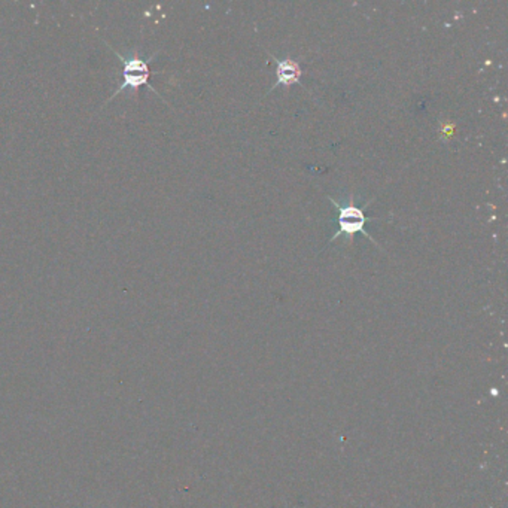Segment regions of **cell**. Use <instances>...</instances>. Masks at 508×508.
Listing matches in <instances>:
<instances>
[{
  "label": "cell",
  "instance_id": "6da1fadb",
  "mask_svg": "<svg viewBox=\"0 0 508 508\" xmlns=\"http://www.w3.org/2000/svg\"><path fill=\"white\" fill-rule=\"evenodd\" d=\"M328 198H330V202L333 203V206L337 209L338 215H337V231L333 235V237L328 240V245L330 243L335 241L340 236H344V237H354L356 235H363L365 236L370 241H373L374 245L379 246V243L372 237V235L365 230V225L367 222L370 221H376V218H370L365 215V209L372 205V202H368L365 206H359L356 205L354 200L351 198V202L347 203H338L337 200H334L333 197L328 196ZM326 245V246H328Z\"/></svg>",
  "mask_w": 508,
  "mask_h": 508
},
{
  "label": "cell",
  "instance_id": "7a4b0ae2",
  "mask_svg": "<svg viewBox=\"0 0 508 508\" xmlns=\"http://www.w3.org/2000/svg\"><path fill=\"white\" fill-rule=\"evenodd\" d=\"M270 56L274 60V63H276V84L270 88V91H274L280 86L291 87L294 84H300L303 70L299 61H294L291 58H278L273 54Z\"/></svg>",
  "mask_w": 508,
  "mask_h": 508
}]
</instances>
